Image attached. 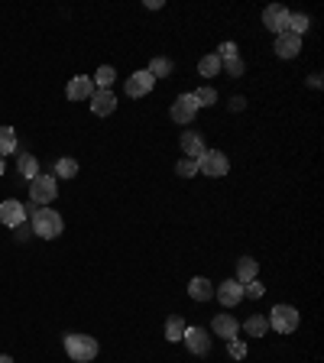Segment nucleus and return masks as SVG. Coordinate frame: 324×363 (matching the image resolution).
Returning <instances> with one entry per match:
<instances>
[{
	"mask_svg": "<svg viewBox=\"0 0 324 363\" xmlns=\"http://www.w3.org/2000/svg\"><path fill=\"white\" fill-rule=\"evenodd\" d=\"M256 273H259V263L253 257H240L237 259V282L240 286H247V282H253V279H256Z\"/></svg>",
	"mask_w": 324,
	"mask_h": 363,
	"instance_id": "18",
	"label": "nucleus"
},
{
	"mask_svg": "<svg viewBox=\"0 0 324 363\" xmlns=\"http://www.w3.org/2000/svg\"><path fill=\"white\" fill-rule=\"evenodd\" d=\"M23 221H26V204H20L17 198H7V202L0 204V224L3 227H13V230H17Z\"/></svg>",
	"mask_w": 324,
	"mask_h": 363,
	"instance_id": "7",
	"label": "nucleus"
},
{
	"mask_svg": "<svg viewBox=\"0 0 324 363\" xmlns=\"http://www.w3.org/2000/svg\"><path fill=\"white\" fill-rule=\"evenodd\" d=\"M211 331H214L217 337H224V341H234L240 331V321L234 318V315H217V318L211 321Z\"/></svg>",
	"mask_w": 324,
	"mask_h": 363,
	"instance_id": "16",
	"label": "nucleus"
},
{
	"mask_svg": "<svg viewBox=\"0 0 324 363\" xmlns=\"http://www.w3.org/2000/svg\"><path fill=\"white\" fill-rule=\"evenodd\" d=\"M194 101H198V107H211L217 101V91L214 88H198V91H194Z\"/></svg>",
	"mask_w": 324,
	"mask_h": 363,
	"instance_id": "29",
	"label": "nucleus"
},
{
	"mask_svg": "<svg viewBox=\"0 0 324 363\" xmlns=\"http://www.w3.org/2000/svg\"><path fill=\"white\" fill-rule=\"evenodd\" d=\"M0 363H13V357H7V353H0Z\"/></svg>",
	"mask_w": 324,
	"mask_h": 363,
	"instance_id": "35",
	"label": "nucleus"
},
{
	"mask_svg": "<svg viewBox=\"0 0 324 363\" xmlns=\"http://www.w3.org/2000/svg\"><path fill=\"white\" fill-rule=\"evenodd\" d=\"M270 328L279 334H292L295 328H298V308H292V305H276V308L270 311Z\"/></svg>",
	"mask_w": 324,
	"mask_h": 363,
	"instance_id": "5",
	"label": "nucleus"
},
{
	"mask_svg": "<svg viewBox=\"0 0 324 363\" xmlns=\"http://www.w3.org/2000/svg\"><path fill=\"white\" fill-rule=\"evenodd\" d=\"M298 52H302V36H295L289 30L276 36V55L279 59H295Z\"/></svg>",
	"mask_w": 324,
	"mask_h": 363,
	"instance_id": "12",
	"label": "nucleus"
},
{
	"mask_svg": "<svg viewBox=\"0 0 324 363\" xmlns=\"http://www.w3.org/2000/svg\"><path fill=\"white\" fill-rule=\"evenodd\" d=\"M152 85H156V78L146 72V68H140V72H133V75L127 78V85H123V91H127V97H143L150 95Z\"/></svg>",
	"mask_w": 324,
	"mask_h": 363,
	"instance_id": "8",
	"label": "nucleus"
},
{
	"mask_svg": "<svg viewBox=\"0 0 324 363\" xmlns=\"http://www.w3.org/2000/svg\"><path fill=\"white\" fill-rule=\"evenodd\" d=\"M217 302L224 305V308H234V305H240L243 302V286H240L237 279H227V282H221V286L214 288Z\"/></svg>",
	"mask_w": 324,
	"mask_h": 363,
	"instance_id": "10",
	"label": "nucleus"
},
{
	"mask_svg": "<svg viewBox=\"0 0 324 363\" xmlns=\"http://www.w3.org/2000/svg\"><path fill=\"white\" fill-rule=\"evenodd\" d=\"M91 81L97 85V91H110V85L117 81V72H114L110 65H101V68H97V75L91 78Z\"/></svg>",
	"mask_w": 324,
	"mask_h": 363,
	"instance_id": "23",
	"label": "nucleus"
},
{
	"mask_svg": "<svg viewBox=\"0 0 324 363\" xmlns=\"http://www.w3.org/2000/svg\"><path fill=\"white\" fill-rule=\"evenodd\" d=\"M198 72L205 78H214L217 72H221V59H217V52H211V55H205L201 62H198Z\"/></svg>",
	"mask_w": 324,
	"mask_h": 363,
	"instance_id": "26",
	"label": "nucleus"
},
{
	"mask_svg": "<svg viewBox=\"0 0 324 363\" xmlns=\"http://www.w3.org/2000/svg\"><path fill=\"white\" fill-rule=\"evenodd\" d=\"M97 341L88 337V334H65V353L72 357L75 363H91L97 357Z\"/></svg>",
	"mask_w": 324,
	"mask_h": 363,
	"instance_id": "2",
	"label": "nucleus"
},
{
	"mask_svg": "<svg viewBox=\"0 0 324 363\" xmlns=\"http://www.w3.org/2000/svg\"><path fill=\"white\" fill-rule=\"evenodd\" d=\"M194 162H198V172H205L211 179H221V175H227V169H230V159H227V153H221V150H205Z\"/></svg>",
	"mask_w": 324,
	"mask_h": 363,
	"instance_id": "4",
	"label": "nucleus"
},
{
	"mask_svg": "<svg viewBox=\"0 0 324 363\" xmlns=\"http://www.w3.org/2000/svg\"><path fill=\"white\" fill-rule=\"evenodd\" d=\"M182 341L188 344V351H192L194 357H205V353L211 351V334H207L205 328H185Z\"/></svg>",
	"mask_w": 324,
	"mask_h": 363,
	"instance_id": "9",
	"label": "nucleus"
},
{
	"mask_svg": "<svg viewBox=\"0 0 324 363\" xmlns=\"http://www.w3.org/2000/svg\"><path fill=\"white\" fill-rule=\"evenodd\" d=\"M285 30L295 32V36H302L305 30H308V17L305 13H292L289 10V20H285Z\"/></svg>",
	"mask_w": 324,
	"mask_h": 363,
	"instance_id": "27",
	"label": "nucleus"
},
{
	"mask_svg": "<svg viewBox=\"0 0 324 363\" xmlns=\"http://www.w3.org/2000/svg\"><path fill=\"white\" fill-rule=\"evenodd\" d=\"M227 344H230V353H234L237 360H243V357H247V344H243V341H237V337H234V341H227Z\"/></svg>",
	"mask_w": 324,
	"mask_h": 363,
	"instance_id": "33",
	"label": "nucleus"
},
{
	"mask_svg": "<svg viewBox=\"0 0 324 363\" xmlns=\"http://www.w3.org/2000/svg\"><path fill=\"white\" fill-rule=\"evenodd\" d=\"M91 110H94L97 117H108L117 110V95L114 91H94L91 95Z\"/></svg>",
	"mask_w": 324,
	"mask_h": 363,
	"instance_id": "15",
	"label": "nucleus"
},
{
	"mask_svg": "<svg viewBox=\"0 0 324 363\" xmlns=\"http://www.w3.org/2000/svg\"><path fill=\"white\" fill-rule=\"evenodd\" d=\"M0 175H3V159H0Z\"/></svg>",
	"mask_w": 324,
	"mask_h": 363,
	"instance_id": "36",
	"label": "nucleus"
},
{
	"mask_svg": "<svg viewBox=\"0 0 324 363\" xmlns=\"http://www.w3.org/2000/svg\"><path fill=\"white\" fill-rule=\"evenodd\" d=\"M65 95H68V101H91V95H94V81L88 75H75L72 81H68V88H65Z\"/></svg>",
	"mask_w": 324,
	"mask_h": 363,
	"instance_id": "13",
	"label": "nucleus"
},
{
	"mask_svg": "<svg viewBox=\"0 0 324 363\" xmlns=\"http://www.w3.org/2000/svg\"><path fill=\"white\" fill-rule=\"evenodd\" d=\"M221 68H227V75H230V78H240L243 72H247V65H243V59H240V55H234V59H224V62H221Z\"/></svg>",
	"mask_w": 324,
	"mask_h": 363,
	"instance_id": "28",
	"label": "nucleus"
},
{
	"mask_svg": "<svg viewBox=\"0 0 324 363\" xmlns=\"http://www.w3.org/2000/svg\"><path fill=\"white\" fill-rule=\"evenodd\" d=\"M179 146H182V153L188 156V159H198V156L207 150V146H205V137H201L198 130H185L182 139H179Z\"/></svg>",
	"mask_w": 324,
	"mask_h": 363,
	"instance_id": "14",
	"label": "nucleus"
},
{
	"mask_svg": "<svg viewBox=\"0 0 324 363\" xmlns=\"http://www.w3.org/2000/svg\"><path fill=\"white\" fill-rule=\"evenodd\" d=\"M198 110H201V107H198V101H194V91H185V95L175 97V104H172V110H169V114H172L175 124L188 127V124L194 120V114H198Z\"/></svg>",
	"mask_w": 324,
	"mask_h": 363,
	"instance_id": "6",
	"label": "nucleus"
},
{
	"mask_svg": "<svg viewBox=\"0 0 324 363\" xmlns=\"http://www.w3.org/2000/svg\"><path fill=\"white\" fill-rule=\"evenodd\" d=\"M263 292H266V286H263L259 279H253V282H247V286H243V295H250V299H259Z\"/></svg>",
	"mask_w": 324,
	"mask_h": 363,
	"instance_id": "31",
	"label": "nucleus"
},
{
	"mask_svg": "<svg viewBox=\"0 0 324 363\" xmlns=\"http://www.w3.org/2000/svg\"><path fill=\"white\" fill-rule=\"evenodd\" d=\"M146 72H150L152 78H169L175 72V65H172V59H162V55H159V59H152V62H150Z\"/></svg>",
	"mask_w": 324,
	"mask_h": 363,
	"instance_id": "24",
	"label": "nucleus"
},
{
	"mask_svg": "<svg viewBox=\"0 0 324 363\" xmlns=\"http://www.w3.org/2000/svg\"><path fill=\"white\" fill-rule=\"evenodd\" d=\"M234 55H240L237 43H221V49H217V59H221V62H224V59H234Z\"/></svg>",
	"mask_w": 324,
	"mask_h": 363,
	"instance_id": "32",
	"label": "nucleus"
},
{
	"mask_svg": "<svg viewBox=\"0 0 324 363\" xmlns=\"http://www.w3.org/2000/svg\"><path fill=\"white\" fill-rule=\"evenodd\" d=\"M243 331H247L250 337H266V331H270V321H266V315H250V318L243 321Z\"/></svg>",
	"mask_w": 324,
	"mask_h": 363,
	"instance_id": "19",
	"label": "nucleus"
},
{
	"mask_svg": "<svg viewBox=\"0 0 324 363\" xmlns=\"http://www.w3.org/2000/svg\"><path fill=\"white\" fill-rule=\"evenodd\" d=\"M55 195H59L55 175H45V172H39L36 179H30V198H32V204L45 208L49 202H55Z\"/></svg>",
	"mask_w": 324,
	"mask_h": 363,
	"instance_id": "3",
	"label": "nucleus"
},
{
	"mask_svg": "<svg viewBox=\"0 0 324 363\" xmlns=\"http://www.w3.org/2000/svg\"><path fill=\"white\" fill-rule=\"evenodd\" d=\"M17 153V130L13 127H0V159Z\"/></svg>",
	"mask_w": 324,
	"mask_h": 363,
	"instance_id": "22",
	"label": "nucleus"
},
{
	"mask_svg": "<svg viewBox=\"0 0 324 363\" xmlns=\"http://www.w3.org/2000/svg\"><path fill=\"white\" fill-rule=\"evenodd\" d=\"M17 166H20V175H23L26 182L39 175V159H36V156H30V153H20V159H17Z\"/></svg>",
	"mask_w": 324,
	"mask_h": 363,
	"instance_id": "21",
	"label": "nucleus"
},
{
	"mask_svg": "<svg viewBox=\"0 0 324 363\" xmlns=\"http://www.w3.org/2000/svg\"><path fill=\"white\" fill-rule=\"evenodd\" d=\"M175 172H179L182 179H192L194 172H198V162H194V159H179V166H175Z\"/></svg>",
	"mask_w": 324,
	"mask_h": 363,
	"instance_id": "30",
	"label": "nucleus"
},
{
	"mask_svg": "<svg viewBox=\"0 0 324 363\" xmlns=\"http://www.w3.org/2000/svg\"><path fill=\"white\" fill-rule=\"evenodd\" d=\"M243 107H247V101H243V97H234V101H230V110H243Z\"/></svg>",
	"mask_w": 324,
	"mask_h": 363,
	"instance_id": "34",
	"label": "nucleus"
},
{
	"mask_svg": "<svg viewBox=\"0 0 324 363\" xmlns=\"http://www.w3.org/2000/svg\"><path fill=\"white\" fill-rule=\"evenodd\" d=\"M185 328H188V324H185L182 315H169V321H165V341H172V344L182 341Z\"/></svg>",
	"mask_w": 324,
	"mask_h": 363,
	"instance_id": "20",
	"label": "nucleus"
},
{
	"mask_svg": "<svg viewBox=\"0 0 324 363\" xmlns=\"http://www.w3.org/2000/svg\"><path fill=\"white\" fill-rule=\"evenodd\" d=\"M26 217L32 221V234L43 240H55L65 227L62 214H55L52 208H39V204H26Z\"/></svg>",
	"mask_w": 324,
	"mask_h": 363,
	"instance_id": "1",
	"label": "nucleus"
},
{
	"mask_svg": "<svg viewBox=\"0 0 324 363\" xmlns=\"http://www.w3.org/2000/svg\"><path fill=\"white\" fill-rule=\"evenodd\" d=\"M188 295H192L194 302H207V299H214V286H211L205 276H194L192 282H188Z\"/></svg>",
	"mask_w": 324,
	"mask_h": 363,
	"instance_id": "17",
	"label": "nucleus"
},
{
	"mask_svg": "<svg viewBox=\"0 0 324 363\" xmlns=\"http://www.w3.org/2000/svg\"><path fill=\"white\" fill-rule=\"evenodd\" d=\"M285 20H289V10H285L282 3H270V7L263 10V26L270 32H276V36L285 32Z\"/></svg>",
	"mask_w": 324,
	"mask_h": 363,
	"instance_id": "11",
	"label": "nucleus"
},
{
	"mask_svg": "<svg viewBox=\"0 0 324 363\" xmlns=\"http://www.w3.org/2000/svg\"><path fill=\"white\" fill-rule=\"evenodd\" d=\"M78 175V162L68 159V156H62V159L55 162V182L59 179H75Z\"/></svg>",
	"mask_w": 324,
	"mask_h": 363,
	"instance_id": "25",
	"label": "nucleus"
}]
</instances>
